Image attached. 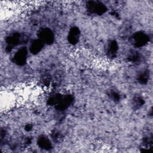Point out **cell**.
I'll return each mask as SVG.
<instances>
[{"label":"cell","mask_w":153,"mask_h":153,"mask_svg":"<svg viewBox=\"0 0 153 153\" xmlns=\"http://www.w3.org/2000/svg\"><path fill=\"white\" fill-rule=\"evenodd\" d=\"M80 35V30L78 27L73 26L71 27L67 36L69 43L72 45L76 44L79 40Z\"/></svg>","instance_id":"7"},{"label":"cell","mask_w":153,"mask_h":153,"mask_svg":"<svg viewBox=\"0 0 153 153\" xmlns=\"http://www.w3.org/2000/svg\"><path fill=\"white\" fill-rule=\"evenodd\" d=\"M108 96L109 97L115 102H118L121 99V96L120 93L115 90H110L108 91Z\"/></svg>","instance_id":"16"},{"label":"cell","mask_w":153,"mask_h":153,"mask_svg":"<svg viewBox=\"0 0 153 153\" xmlns=\"http://www.w3.org/2000/svg\"><path fill=\"white\" fill-rule=\"evenodd\" d=\"M131 41L134 47H142L148 43L149 36L143 31H137L133 34Z\"/></svg>","instance_id":"5"},{"label":"cell","mask_w":153,"mask_h":153,"mask_svg":"<svg viewBox=\"0 0 153 153\" xmlns=\"http://www.w3.org/2000/svg\"><path fill=\"white\" fill-rule=\"evenodd\" d=\"M27 48L25 46H22L15 52L12 57V61L18 66H24L27 62Z\"/></svg>","instance_id":"4"},{"label":"cell","mask_w":153,"mask_h":153,"mask_svg":"<svg viewBox=\"0 0 153 153\" xmlns=\"http://www.w3.org/2000/svg\"><path fill=\"white\" fill-rule=\"evenodd\" d=\"M62 94L60 93H54L52 95H51L48 100H47V103L50 106H55L56 104L59 102L60 100Z\"/></svg>","instance_id":"15"},{"label":"cell","mask_w":153,"mask_h":153,"mask_svg":"<svg viewBox=\"0 0 153 153\" xmlns=\"http://www.w3.org/2000/svg\"><path fill=\"white\" fill-rule=\"evenodd\" d=\"M143 144L144 146L143 151H149L152 148L153 145V139L152 136H146L143 139Z\"/></svg>","instance_id":"14"},{"label":"cell","mask_w":153,"mask_h":153,"mask_svg":"<svg viewBox=\"0 0 153 153\" xmlns=\"http://www.w3.org/2000/svg\"><path fill=\"white\" fill-rule=\"evenodd\" d=\"M25 39H26L25 37L19 32H13L10 34L5 39L7 50L11 51L13 48L23 43Z\"/></svg>","instance_id":"2"},{"label":"cell","mask_w":153,"mask_h":153,"mask_svg":"<svg viewBox=\"0 0 153 153\" xmlns=\"http://www.w3.org/2000/svg\"><path fill=\"white\" fill-rule=\"evenodd\" d=\"M51 137H52V139L54 142H59L62 138L61 133L59 131H57V130H54L52 133Z\"/></svg>","instance_id":"17"},{"label":"cell","mask_w":153,"mask_h":153,"mask_svg":"<svg viewBox=\"0 0 153 153\" xmlns=\"http://www.w3.org/2000/svg\"><path fill=\"white\" fill-rule=\"evenodd\" d=\"M137 81L141 84H146L149 79V72L148 70H143L140 71L136 76Z\"/></svg>","instance_id":"11"},{"label":"cell","mask_w":153,"mask_h":153,"mask_svg":"<svg viewBox=\"0 0 153 153\" xmlns=\"http://www.w3.org/2000/svg\"><path fill=\"white\" fill-rule=\"evenodd\" d=\"M74 101V97L70 94H62L60 100L54 106L56 110L59 111H64L68 109L73 103Z\"/></svg>","instance_id":"6"},{"label":"cell","mask_w":153,"mask_h":153,"mask_svg":"<svg viewBox=\"0 0 153 153\" xmlns=\"http://www.w3.org/2000/svg\"><path fill=\"white\" fill-rule=\"evenodd\" d=\"M87 11L91 15L102 16L107 11V7L99 1H88L86 2Z\"/></svg>","instance_id":"1"},{"label":"cell","mask_w":153,"mask_h":153,"mask_svg":"<svg viewBox=\"0 0 153 153\" xmlns=\"http://www.w3.org/2000/svg\"><path fill=\"white\" fill-rule=\"evenodd\" d=\"M36 143L38 146L44 150L49 151L53 147L50 139L45 135H40L37 139Z\"/></svg>","instance_id":"9"},{"label":"cell","mask_w":153,"mask_h":153,"mask_svg":"<svg viewBox=\"0 0 153 153\" xmlns=\"http://www.w3.org/2000/svg\"><path fill=\"white\" fill-rule=\"evenodd\" d=\"M144 104H145V100L142 97L139 95L135 96L134 97H133L131 101V105L133 109H138L140 108Z\"/></svg>","instance_id":"13"},{"label":"cell","mask_w":153,"mask_h":153,"mask_svg":"<svg viewBox=\"0 0 153 153\" xmlns=\"http://www.w3.org/2000/svg\"><path fill=\"white\" fill-rule=\"evenodd\" d=\"M119 49L118 44L115 39L109 40L106 47V53L108 57L114 58L116 56Z\"/></svg>","instance_id":"8"},{"label":"cell","mask_w":153,"mask_h":153,"mask_svg":"<svg viewBox=\"0 0 153 153\" xmlns=\"http://www.w3.org/2000/svg\"><path fill=\"white\" fill-rule=\"evenodd\" d=\"M38 38L45 45H51L54 43L55 36L53 30L48 27H42L37 32Z\"/></svg>","instance_id":"3"},{"label":"cell","mask_w":153,"mask_h":153,"mask_svg":"<svg viewBox=\"0 0 153 153\" xmlns=\"http://www.w3.org/2000/svg\"><path fill=\"white\" fill-rule=\"evenodd\" d=\"M32 126L30 124H27L25 126V130L27 131H30V130H32Z\"/></svg>","instance_id":"18"},{"label":"cell","mask_w":153,"mask_h":153,"mask_svg":"<svg viewBox=\"0 0 153 153\" xmlns=\"http://www.w3.org/2000/svg\"><path fill=\"white\" fill-rule=\"evenodd\" d=\"M44 44L43 42L39 40L38 38L33 39L30 43L29 47V50L30 53L36 55L38 54L42 49Z\"/></svg>","instance_id":"10"},{"label":"cell","mask_w":153,"mask_h":153,"mask_svg":"<svg viewBox=\"0 0 153 153\" xmlns=\"http://www.w3.org/2000/svg\"><path fill=\"white\" fill-rule=\"evenodd\" d=\"M127 59L131 63H138L141 60V56L138 51L131 50L128 54Z\"/></svg>","instance_id":"12"}]
</instances>
